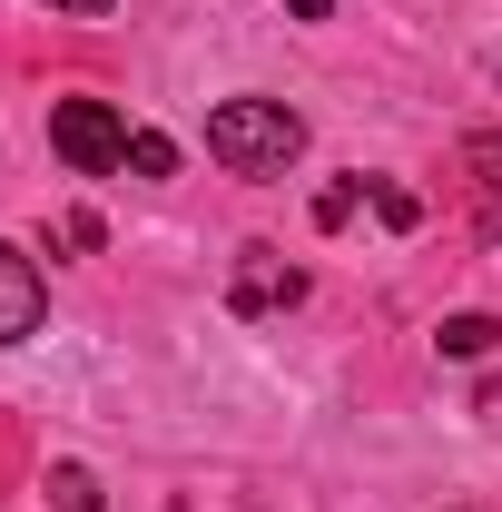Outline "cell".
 Masks as SVG:
<instances>
[{"instance_id":"cell-7","label":"cell","mask_w":502,"mask_h":512,"mask_svg":"<svg viewBox=\"0 0 502 512\" xmlns=\"http://www.w3.org/2000/svg\"><path fill=\"white\" fill-rule=\"evenodd\" d=\"M128 178H178V148H168L158 128H138V138H128Z\"/></svg>"},{"instance_id":"cell-9","label":"cell","mask_w":502,"mask_h":512,"mask_svg":"<svg viewBox=\"0 0 502 512\" xmlns=\"http://www.w3.org/2000/svg\"><path fill=\"white\" fill-rule=\"evenodd\" d=\"M365 197H375V217H384V227H414V217H424L414 197H404V188H384V178H365Z\"/></svg>"},{"instance_id":"cell-13","label":"cell","mask_w":502,"mask_h":512,"mask_svg":"<svg viewBox=\"0 0 502 512\" xmlns=\"http://www.w3.org/2000/svg\"><path fill=\"white\" fill-rule=\"evenodd\" d=\"M483 414H502V375H493V384H483Z\"/></svg>"},{"instance_id":"cell-10","label":"cell","mask_w":502,"mask_h":512,"mask_svg":"<svg viewBox=\"0 0 502 512\" xmlns=\"http://www.w3.org/2000/svg\"><path fill=\"white\" fill-rule=\"evenodd\" d=\"M40 10H60V20H109V0H40Z\"/></svg>"},{"instance_id":"cell-11","label":"cell","mask_w":502,"mask_h":512,"mask_svg":"<svg viewBox=\"0 0 502 512\" xmlns=\"http://www.w3.org/2000/svg\"><path fill=\"white\" fill-rule=\"evenodd\" d=\"M286 10H296V20H325V10H335V0H286Z\"/></svg>"},{"instance_id":"cell-1","label":"cell","mask_w":502,"mask_h":512,"mask_svg":"<svg viewBox=\"0 0 502 512\" xmlns=\"http://www.w3.org/2000/svg\"><path fill=\"white\" fill-rule=\"evenodd\" d=\"M207 158L227 178H286L306 158V119L286 99H217L207 109Z\"/></svg>"},{"instance_id":"cell-3","label":"cell","mask_w":502,"mask_h":512,"mask_svg":"<svg viewBox=\"0 0 502 512\" xmlns=\"http://www.w3.org/2000/svg\"><path fill=\"white\" fill-rule=\"evenodd\" d=\"M237 316H276V306H306V266H286L276 247H247L237 256V286H227Z\"/></svg>"},{"instance_id":"cell-5","label":"cell","mask_w":502,"mask_h":512,"mask_svg":"<svg viewBox=\"0 0 502 512\" xmlns=\"http://www.w3.org/2000/svg\"><path fill=\"white\" fill-rule=\"evenodd\" d=\"M434 345L453 355V365H473V355H493V345H502V316H443Z\"/></svg>"},{"instance_id":"cell-8","label":"cell","mask_w":502,"mask_h":512,"mask_svg":"<svg viewBox=\"0 0 502 512\" xmlns=\"http://www.w3.org/2000/svg\"><path fill=\"white\" fill-rule=\"evenodd\" d=\"M355 207H365V178H345V188H325V197H315V227H345Z\"/></svg>"},{"instance_id":"cell-2","label":"cell","mask_w":502,"mask_h":512,"mask_svg":"<svg viewBox=\"0 0 502 512\" xmlns=\"http://www.w3.org/2000/svg\"><path fill=\"white\" fill-rule=\"evenodd\" d=\"M128 138H138V128H128L109 99H60V109H50V148H60L79 178H109V168H128Z\"/></svg>"},{"instance_id":"cell-12","label":"cell","mask_w":502,"mask_h":512,"mask_svg":"<svg viewBox=\"0 0 502 512\" xmlns=\"http://www.w3.org/2000/svg\"><path fill=\"white\" fill-rule=\"evenodd\" d=\"M473 168H502V138H483V148H473Z\"/></svg>"},{"instance_id":"cell-4","label":"cell","mask_w":502,"mask_h":512,"mask_svg":"<svg viewBox=\"0 0 502 512\" xmlns=\"http://www.w3.org/2000/svg\"><path fill=\"white\" fill-rule=\"evenodd\" d=\"M50 316V286H40V266L20 247H0V345H20V335H40Z\"/></svg>"},{"instance_id":"cell-6","label":"cell","mask_w":502,"mask_h":512,"mask_svg":"<svg viewBox=\"0 0 502 512\" xmlns=\"http://www.w3.org/2000/svg\"><path fill=\"white\" fill-rule=\"evenodd\" d=\"M50 503H60V512H99L109 493H99V473H89V463H50Z\"/></svg>"}]
</instances>
